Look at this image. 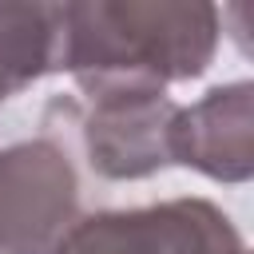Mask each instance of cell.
Wrapping results in <instances>:
<instances>
[{"label":"cell","instance_id":"cell-4","mask_svg":"<svg viewBox=\"0 0 254 254\" xmlns=\"http://www.w3.org/2000/svg\"><path fill=\"white\" fill-rule=\"evenodd\" d=\"M179 103L167 91H107L91 95L79 119L87 167L99 179L131 183L171 167V127Z\"/></svg>","mask_w":254,"mask_h":254},{"label":"cell","instance_id":"cell-1","mask_svg":"<svg viewBox=\"0 0 254 254\" xmlns=\"http://www.w3.org/2000/svg\"><path fill=\"white\" fill-rule=\"evenodd\" d=\"M222 40V12L206 0H79L60 4V56L79 91H167L198 79Z\"/></svg>","mask_w":254,"mask_h":254},{"label":"cell","instance_id":"cell-6","mask_svg":"<svg viewBox=\"0 0 254 254\" xmlns=\"http://www.w3.org/2000/svg\"><path fill=\"white\" fill-rule=\"evenodd\" d=\"M60 4H0V103L56 71Z\"/></svg>","mask_w":254,"mask_h":254},{"label":"cell","instance_id":"cell-2","mask_svg":"<svg viewBox=\"0 0 254 254\" xmlns=\"http://www.w3.org/2000/svg\"><path fill=\"white\" fill-rule=\"evenodd\" d=\"M56 254H246V242L214 202L171 198L83 214L67 226Z\"/></svg>","mask_w":254,"mask_h":254},{"label":"cell","instance_id":"cell-3","mask_svg":"<svg viewBox=\"0 0 254 254\" xmlns=\"http://www.w3.org/2000/svg\"><path fill=\"white\" fill-rule=\"evenodd\" d=\"M75 210L79 179L60 143L28 139L0 151V254H56Z\"/></svg>","mask_w":254,"mask_h":254},{"label":"cell","instance_id":"cell-5","mask_svg":"<svg viewBox=\"0 0 254 254\" xmlns=\"http://www.w3.org/2000/svg\"><path fill=\"white\" fill-rule=\"evenodd\" d=\"M171 163L214 183L254 175V87L246 79L210 87L198 103L179 107L171 127Z\"/></svg>","mask_w":254,"mask_h":254}]
</instances>
